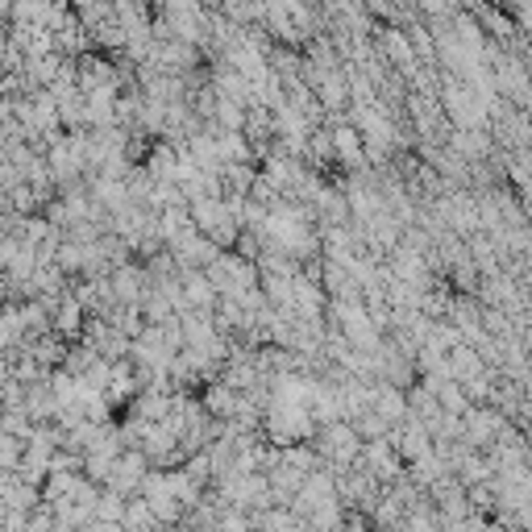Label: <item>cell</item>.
<instances>
[{
  "mask_svg": "<svg viewBox=\"0 0 532 532\" xmlns=\"http://www.w3.org/2000/svg\"><path fill=\"white\" fill-rule=\"evenodd\" d=\"M25 412H30L34 420H46L50 412H58L55 391H46V387H30V391H25Z\"/></svg>",
  "mask_w": 532,
  "mask_h": 532,
  "instance_id": "cell-1",
  "label": "cell"
},
{
  "mask_svg": "<svg viewBox=\"0 0 532 532\" xmlns=\"http://www.w3.org/2000/svg\"><path fill=\"white\" fill-rule=\"evenodd\" d=\"M25 449L17 437H9V432H0V478L4 475H17V466H22Z\"/></svg>",
  "mask_w": 532,
  "mask_h": 532,
  "instance_id": "cell-2",
  "label": "cell"
},
{
  "mask_svg": "<svg viewBox=\"0 0 532 532\" xmlns=\"http://www.w3.org/2000/svg\"><path fill=\"white\" fill-rule=\"evenodd\" d=\"M34 205H38V192L30 188V183H22V188H13V192H9V208H13V213H22V216H25Z\"/></svg>",
  "mask_w": 532,
  "mask_h": 532,
  "instance_id": "cell-3",
  "label": "cell"
},
{
  "mask_svg": "<svg viewBox=\"0 0 532 532\" xmlns=\"http://www.w3.org/2000/svg\"><path fill=\"white\" fill-rule=\"evenodd\" d=\"M75 320H80V308H75V304L67 300V304H63V312H58V320H55V325L63 328V333H71V328H75Z\"/></svg>",
  "mask_w": 532,
  "mask_h": 532,
  "instance_id": "cell-4",
  "label": "cell"
},
{
  "mask_svg": "<svg viewBox=\"0 0 532 532\" xmlns=\"http://www.w3.org/2000/svg\"><path fill=\"white\" fill-rule=\"evenodd\" d=\"M58 262H63L67 271H71V266H80V249H75V246H63V249H58Z\"/></svg>",
  "mask_w": 532,
  "mask_h": 532,
  "instance_id": "cell-5",
  "label": "cell"
},
{
  "mask_svg": "<svg viewBox=\"0 0 532 532\" xmlns=\"http://www.w3.org/2000/svg\"><path fill=\"white\" fill-rule=\"evenodd\" d=\"M0 429H4V404H0Z\"/></svg>",
  "mask_w": 532,
  "mask_h": 532,
  "instance_id": "cell-6",
  "label": "cell"
}]
</instances>
